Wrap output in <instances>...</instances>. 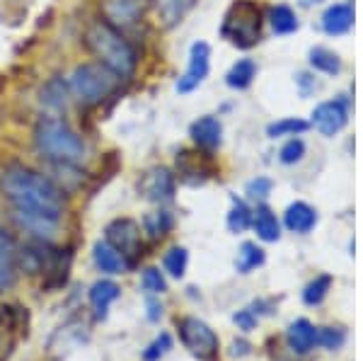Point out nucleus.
Segmentation results:
<instances>
[{"instance_id": "6e6552de", "label": "nucleus", "mask_w": 363, "mask_h": 361, "mask_svg": "<svg viewBox=\"0 0 363 361\" xmlns=\"http://www.w3.org/2000/svg\"><path fill=\"white\" fill-rule=\"evenodd\" d=\"M179 337L184 342V347L189 349L194 357L211 361L218 354V337L206 323L196 318H184L179 323Z\"/></svg>"}, {"instance_id": "f8f14e48", "label": "nucleus", "mask_w": 363, "mask_h": 361, "mask_svg": "<svg viewBox=\"0 0 363 361\" xmlns=\"http://www.w3.org/2000/svg\"><path fill=\"white\" fill-rule=\"evenodd\" d=\"M70 97H73L70 95V85L66 78H61V75H51V78L42 85V90H39V102H42L51 114L66 112L68 104H70Z\"/></svg>"}, {"instance_id": "7ed1b4c3", "label": "nucleus", "mask_w": 363, "mask_h": 361, "mask_svg": "<svg viewBox=\"0 0 363 361\" xmlns=\"http://www.w3.org/2000/svg\"><path fill=\"white\" fill-rule=\"evenodd\" d=\"M34 148L49 162H73L80 165L87 155V145L78 131H73L58 114L42 116L34 124Z\"/></svg>"}, {"instance_id": "c756f323", "label": "nucleus", "mask_w": 363, "mask_h": 361, "mask_svg": "<svg viewBox=\"0 0 363 361\" xmlns=\"http://www.w3.org/2000/svg\"><path fill=\"white\" fill-rule=\"evenodd\" d=\"M186 262H189V255H186V250L184 248H172L165 255V270L172 277L179 279V277H184V272H186Z\"/></svg>"}, {"instance_id": "6ab92c4d", "label": "nucleus", "mask_w": 363, "mask_h": 361, "mask_svg": "<svg viewBox=\"0 0 363 361\" xmlns=\"http://www.w3.org/2000/svg\"><path fill=\"white\" fill-rule=\"evenodd\" d=\"M252 226H255L257 235L267 243H274L279 240L281 235V226H279V218L272 213L269 206H257V211L252 213Z\"/></svg>"}, {"instance_id": "9b49d317", "label": "nucleus", "mask_w": 363, "mask_h": 361, "mask_svg": "<svg viewBox=\"0 0 363 361\" xmlns=\"http://www.w3.org/2000/svg\"><path fill=\"white\" fill-rule=\"evenodd\" d=\"M347 121H349V109L342 100L322 102L313 112V126L322 136H335V133H339L347 126Z\"/></svg>"}, {"instance_id": "bb28decb", "label": "nucleus", "mask_w": 363, "mask_h": 361, "mask_svg": "<svg viewBox=\"0 0 363 361\" xmlns=\"http://www.w3.org/2000/svg\"><path fill=\"white\" fill-rule=\"evenodd\" d=\"M310 129L308 121L298 119V116H289V119H279L274 124L267 126V136L269 138H281V136H301Z\"/></svg>"}, {"instance_id": "473e14b6", "label": "nucleus", "mask_w": 363, "mask_h": 361, "mask_svg": "<svg viewBox=\"0 0 363 361\" xmlns=\"http://www.w3.org/2000/svg\"><path fill=\"white\" fill-rule=\"evenodd\" d=\"M143 289L148 291V294H165L167 282H165V277L160 274V270L148 267V270L143 272Z\"/></svg>"}, {"instance_id": "f704fd0d", "label": "nucleus", "mask_w": 363, "mask_h": 361, "mask_svg": "<svg viewBox=\"0 0 363 361\" xmlns=\"http://www.w3.org/2000/svg\"><path fill=\"white\" fill-rule=\"evenodd\" d=\"M169 347H172V340H169V335H165V333H162V335L157 337V340L153 342V345H150L148 349H145L143 359H145V361H157V359L162 357V354L167 352Z\"/></svg>"}, {"instance_id": "e433bc0d", "label": "nucleus", "mask_w": 363, "mask_h": 361, "mask_svg": "<svg viewBox=\"0 0 363 361\" xmlns=\"http://www.w3.org/2000/svg\"><path fill=\"white\" fill-rule=\"evenodd\" d=\"M298 87H301V95L303 97H308L310 92H315L318 90V80L313 78V75H308V73H298Z\"/></svg>"}, {"instance_id": "dca6fc26", "label": "nucleus", "mask_w": 363, "mask_h": 361, "mask_svg": "<svg viewBox=\"0 0 363 361\" xmlns=\"http://www.w3.org/2000/svg\"><path fill=\"white\" fill-rule=\"evenodd\" d=\"M150 3H153L160 25L167 29L179 25L186 17V13L194 8V0H150Z\"/></svg>"}, {"instance_id": "a211bd4d", "label": "nucleus", "mask_w": 363, "mask_h": 361, "mask_svg": "<svg viewBox=\"0 0 363 361\" xmlns=\"http://www.w3.org/2000/svg\"><path fill=\"white\" fill-rule=\"evenodd\" d=\"M286 228L291 233H310L318 223V213H315L313 206H308L306 201H296L286 209Z\"/></svg>"}, {"instance_id": "5701e85b", "label": "nucleus", "mask_w": 363, "mask_h": 361, "mask_svg": "<svg viewBox=\"0 0 363 361\" xmlns=\"http://www.w3.org/2000/svg\"><path fill=\"white\" fill-rule=\"evenodd\" d=\"M119 287H116L114 282H107V279H102V282H97L95 287L90 289V304L95 306V311H97V316L99 318H104L107 316V308L112 301L119 299Z\"/></svg>"}, {"instance_id": "39448f33", "label": "nucleus", "mask_w": 363, "mask_h": 361, "mask_svg": "<svg viewBox=\"0 0 363 361\" xmlns=\"http://www.w3.org/2000/svg\"><path fill=\"white\" fill-rule=\"evenodd\" d=\"M262 10L255 0H238L225 15V22L220 27V34L230 39L240 49H250L259 42L262 34Z\"/></svg>"}, {"instance_id": "f257e3e1", "label": "nucleus", "mask_w": 363, "mask_h": 361, "mask_svg": "<svg viewBox=\"0 0 363 361\" xmlns=\"http://www.w3.org/2000/svg\"><path fill=\"white\" fill-rule=\"evenodd\" d=\"M0 194L13 206L22 228L44 243L54 240L66 213V194L44 172L22 162H8L0 170Z\"/></svg>"}, {"instance_id": "ddd939ff", "label": "nucleus", "mask_w": 363, "mask_h": 361, "mask_svg": "<svg viewBox=\"0 0 363 361\" xmlns=\"http://www.w3.org/2000/svg\"><path fill=\"white\" fill-rule=\"evenodd\" d=\"M189 136L191 141H194L199 148L203 150H216L223 141V124H220L218 116H201V119H196L194 124H191L189 129Z\"/></svg>"}, {"instance_id": "9d476101", "label": "nucleus", "mask_w": 363, "mask_h": 361, "mask_svg": "<svg viewBox=\"0 0 363 361\" xmlns=\"http://www.w3.org/2000/svg\"><path fill=\"white\" fill-rule=\"evenodd\" d=\"M208 58H211V49L206 42H196L191 46V54H189V68H186V73L179 78L177 83V92L179 95H186V92L196 90L199 85L206 80L208 75Z\"/></svg>"}, {"instance_id": "ea45409f", "label": "nucleus", "mask_w": 363, "mask_h": 361, "mask_svg": "<svg viewBox=\"0 0 363 361\" xmlns=\"http://www.w3.org/2000/svg\"><path fill=\"white\" fill-rule=\"evenodd\" d=\"M150 320H157V316H160V313H157V311H160V308H157V304H153V301H150Z\"/></svg>"}, {"instance_id": "2eb2a0df", "label": "nucleus", "mask_w": 363, "mask_h": 361, "mask_svg": "<svg viewBox=\"0 0 363 361\" xmlns=\"http://www.w3.org/2000/svg\"><path fill=\"white\" fill-rule=\"evenodd\" d=\"M351 27H354V10H351V5L337 3L332 8H327L325 15H322V29L330 37H342Z\"/></svg>"}, {"instance_id": "393cba45", "label": "nucleus", "mask_w": 363, "mask_h": 361, "mask_svg": "<svg viewBox=\"0 0 363 361\" xmlns=\"http://www.w3.org/2000/svg\"><path fill=\"white\" fill-rule=\"evenodd\" d=\"M174 226V218L169 211H153V213H145L143 218V231L148 233L150 240H160L165 238Z\"/></svg>"}, {"instance_id": "7c9ffc66", "label": "nucleus", "mask_w": 363, "mask_h": 361, "mask_svg": "<svg viewBox=\"0 0 363 361\" xmlns=\"http://www.w3.org/2000/svg\"><path fill=\"white\" fill-rule=\"evenodd\" d=\"M303 155H306V143L296 136L289 138V141L284 143V148L279 150V160L284 162V165H294V162L303 160Z\"/></svg>"}, {"instance_id": "4be33fe9", "label": "nucleus", "mask_w": 363, "mask_h": 361, "mask_svg": "<svg viewBox=\"0 0 363 361\" xmlns=\"http://www.w3.org/2000/svg\"><path fill=\"white\" fill-rule=\"evenodd\" d=\"M255 78H257V63L252 58H240L235 66L228 71L225 83L233 90H247Z\"/></svg>"}, {"instance_id": "f3484780", "label": "nucleus", "mask_w": 363, "mask_h": 361, "mask_svg": "<svg viewBox=\"0 0 363 361\" xmlns=\"http://www.w3.org/2000/svg\"><path fill=\"white\" fill-rule=\"evenodd\" d=\"M92 257H95V265L107 274H121V272L128 270V262L124 260V255L119 250H114L107 240H99L92 248Z\"/></svg>"}, {"instance_id": "1a4fd4ad", "label": "nucleus", "mask_w": 363, "mask_h": 361, "mask_svg": "<svg viewBox=\"0 0 363 361\" xmlns=\"http://www.w3.org/2000/svg\"><path fill=\"white\" fill-rule=\"evenodd\" d=\"M138 191L145 196L148 201L162 204V201H172L174 191H177V177L169 167H150L143 177L138 179Z\"/></svg>"}, {"instance_id": "58836bf2", "label": "nucleus", "mask_w": 363, "mask_h": 361, "mask_svg": "<svg viewBox=\"0 0 363 361\" xmlns=\"http://www.w3.org/2000/svg\"><path fill=\"white\" fill-rule=\"evenodd\" d=\"M233 349H235V354L240 352V354H247V345H245V342H235V345H233Z\"/></svg>"}, {"instance_id": "0eeeda50", "label": "nucleus", "mask_w": 363, "mask_h": 361, "mask_svg": "<svg viewBox=\"0 0 363 361\" xmlns=\"http://www.w3.org/2000/svg\"><path fill=\"white\" fill-rule=\"evenodd\" d=\"M148 5L150 0H99V20L126 34L143 20Z\"/></svg>"}, {"instance_id": "b1692460", "label": "nucleus", "mask_w": 363, "mask_h": 361, "mask_svg": "<svg viewBox=\"0 0 363 361\" xmlns=\"http://www.w3.org/2000/svg\"><path fill=\"white\" fill-rule=\"evenodd\" d=\"M310 66H313V71L318 73H325V75H337L342 71V61H339V56L335 51L325 49V46H315V49H310V56H308Z\"/></svg>"}, {"instance_id": "aec40b11", "label": "nucleus", "mask_w": 363, "mask_h": 361, "mask_svg": "<svg viewBox=\"0 0 363 361\" xmlns=\"http://www.w3.org/2000/svg\"><path fill=\"white\" fill-rule=\"evenodd\" d=\"M177 170L182 174V179H186L189 184H201L208 177V170L203 167L201 158L189 153V150H182L177 155Z\"/></svg>"}, {"instance_id": "412c9836", "label": "nucleus", "mask_w": 363, "mask_h": 361, "mask_svg": "<svg viewBox=\"0 0 363 361\" xmlns=\"http://www.w3.org/2000/svg\"><path fill=\"white\" fill-rule=\"evenodd\" d=\"M315 337H318V330H315L308 320H298V323H294L289 328V345L298 354L310 352L315 345Z\"/></svg>"}, {"instance_id": "4c0bfd02", "label": "nucleus", "mask_w": 363, "mask_h": 361, "mask_svg": "<svg viewBox=\"0 0 363 361\" xmlns=\"http://www.w3.org/2000/svg\"><path fill=\"white\" fill-rule=\"evenodd\" d=\"M235 323H238L242 330H252V328H255V318H252V313H250V311L238 313V316H235Z\"/></svg>"}, {"instance_id": "f03ea898", "label": "nucleus", "mask_w": 363, "mask_h": 361, "mask_svg": "<svg viewBox=\"0 0 363 361\" xmlns=\"http://www.w3.org/2000/svg\"><path fill=\"white\" fill-rule=\"evenodd\" d=\"M83 44L97 63L109 68L119 80H131L138 68V51L124 32L107 25L104 20H92L85 27Z\"/></svg>"}, {"instance_id": "c85d7f7f", "label": "nucleus", "mask_w": 363, "mask_h": 361, "mask_svg": "<svg viewBox=\"0 0 363 361\" xmlns=\"http://www.w3.org/2000/svg\"><path fill=\"white\" fill-rule=\"evenodd\" d=\"M250 226H252V211L247 209V204L233 199V209H230V213H228V228L233 233H242V231H247Z\"/></svg>"}, {"instance_id": "72a5a7b5", "label": "nucleus", "mask_w": 363, "mask_h": 361, "mask_svg": "<svg viewBox=\"0 0 363 361\" xmlns=\"http://www.w3.org/2000/svg\"><path fill=\"white\" fill-rule=\"evenodd\" d=\"M315 342L322 345V347H327V349H337V347H342L344 333H342V330L322 328V330H318V337H315Z\"/></svg>"}, {"instance_id": "20e7f679", "label": "nucleus", "mask_w": 363, "mask_h": 361, "mask_svg": "<svg viewBox=\"0 0 363 361\" xmlns=\"http://www.w3.org/2000/svg\"><path fill=\"white\" fill-rule=\"evenodd\" d=\"M70 95L80 102V107H99L107 97H112L121 80L104 68L102 63H80L70 73Z\"/></svg>"}, {"instance_id": "4468645a", "label": "nucleus", "mask_w": 363, "mask_h": 361, "mask_svg": "<svg viewBox=\"0 0 363 361\" xmlns=\"http://www.w3.org/2000/svg\"><path fill=\"white\" fill-rule=\"evenodd\" d=\"M17 270V245L8 231L0 226V291L15 282Z\"/></svg>"}, {"instance_id": "423d86ee", "label": "nucleus", "mask_w": 363, "mask_h": 361, "mask_svg": "<svg viewBox=\"0 0 363 361\" xmlns=\"http://www.w3.org/2000/svg\"><path fill=\"white\" fill-rule=\"evenodd\" d=\"M104 240L114 250H119L128 262V267L136 265V260L143 255V235H140V223L133 218H114L104 228Z\"/></svg>"}, {"instance_id": "a878e982", "label": "nucleus", "mask_w": 363, "mask_h": 361, "mask_svg": "<svg viewBox=\"0 0 363 361\" xmlns=\"http://www.w3.org/2000/svg\"><path fill=\"white\" fill-rule=\"evenodd\" d=\"M269 22L277 34H294L298 29V17L289 5H274L269 13Z\"/></svg>"}, {"instance_id": "2f4dec72", "label": "nucleus", "mask_w": 363, "mask_h": 361, "mask_svg": "<svg viewBox=\"0 0 363 361\" xmlns=\"http://www.w3.org/2000/svg\"><path fill=\"white\" fill-rule=\"evenodd\" d=\"M330 287H332V279H330V277L315 279V282L306 289V294H303V301H306L308 306H318V304H322V299L327 296V291H330Z\"/></svg>"}, {"instance_id": "c9c22d12", "label": "nucleus", "mask_w": 363, "mask_h": 361, "mask_svg": "<svg viewBox=\"0 0 363 361\" xmlns=\"http://www.w3.org/2000/svg\"><path fill=\"white\" fill-rule=\"evenodd\" d=\"M269 191H272V179L267 177H257L247 184V194L252 199H267Z\"/></svg>"}, {"instance_id": "cd10ccee", "label": "nucleus", "mask_w": 363, "mask_h": 361, "mask_svg": "<svg viewBox=\"0 0 363 361\" xmlns=\"http://www.w3.org/2000/svg\"><path fill=\"white\" fill-rule=\"evenodd\" d=\"M262 262H264V250L257 248L255 243H242V248H240L238 252V272H252L255 267H259Z\"/></svg>"}]
</instances>
